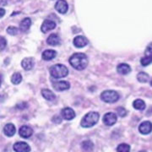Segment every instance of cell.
Masks as SVG:
<instances>
[{"instance_id":"44dd1931","label":"cell","mask_w":152,"mask_h":152,"mask_svg":"<svg viewBox=\"0 0 152 152\" xmlns=\"http://www.w3.org/2000/svg\"><path fill=\"white\" fill-rule=\"evenodd\" d=\"M81 147L86 152H92L94 145L91 140H85L81 143Z\"/></svg>"},{"instance_id":"d4e9b609","label":"cell","mask_w":152,"mask_h":152,"mask_svg":"<svg viewBox=\"0 0 152 152\" xmlns=\"http://www.w3.org/2000/svg\"><path fill=\"white\" fill-rule=\"evenodd\" d=\"M117 151L118 152H129L130 151V146L128 144H120L119 145L117 148Z\"/></svg>"},{"instance_id":"30bf717a","label":"cell","mask_w":152,"mask_h":152,"mask_svg":"<svg viewBox=\"0 0 152 152\" xmlns=\"http://www.w3.org/2000/svg\"><path fill=\"white\" fill-rule=\"evenodd\" d=\"M19 134H20V135L22 138L28 139V138H30L33 134V129L31 127H29V126L24 125V126L20 127V129L19 130Z\"/></svg>"},{"instance_id":"7a4b0ae2","label":"cell","mask_w":152,"mask_h":152,"mask_svg":"<svg viewBox=\"0 0 152 152\" xmlns=\"http://www.w3.org/2000/svg\"><path fill=\"white\" fill-rule=\"evenodd\" d=\"M99 113L96 112H91L85 115V117L82 118L80 124L83 128H91L94 125L97 124L99 120Z\"/></svg>"},{"instance_id":"4fadbf2b","label":"cell","mask_w":152,"mask_h":152,"mask_svg":"<svg viewBox=\"0 0 152 152\" xmlns=\"http://www.w3.org/2000/svg\"><path fill=\"white\" fill-rule=\"evenodd\" d=\"M139 130L143 134H148L151 133V123L150 121L143 122L139 127Z\"/></svg>"},{"instance_id":"e0dca14e","label":"cell","mask_w":152,"mask_h":152,"mask_svg":"<svg viewBox=\"0 0 152 152\" xmlns=\"http://www.w3.org/2000/svg\"><path fill=\"white\" fill-rule=\"evenodd\" d=\"M47 42H48V44H49L50 46H58V45H59V44L61 43V39H60V37L58 35H56V34H52V35H50L48 37V38Z\"/></svg>"},{"instance_id":"603a6c76","label":"cell","mask_w":152,"mask_h":152,"mask_svg":"<svg viewBox=\"0 0 152 152\" xmlns=\"http://www.w3.org/2000/svg\"><path fill=\"white\" fill-rule=\"evenodd\" d=\"M137 79H138L139 81L141 82V83H146V82L149 81V80H150V76L148 75L146 73L140 72V73L138 74Z\"/></svg>"},{"instance_id":"83f0119b","label":"cell","mask_w":152,"mask_h":152,"mask_svg":"<svg viewBox=\"0 0 152 152\" xmlns=\"http://www.w3.org/2000/svg\"><path fill=\"white\" fill-rule=\"evenodd\" d=\"M117 112H118V114L119 115L121 118H124V117H125L127 115V111L124 107H118V108L117 109Z\"/></svg>"},{"instance_id":"484cf974","label":"cell","mask_w":152,"mask_h":152,"mask_svg":"<svg viewBox=\"0 0 152 152\" xmlns=\"http://www.w3.org/2000/svg\"><path fill=\"white\" fill-rule=\"evenodd\" d=\"M140 64L143 66H148L149 64H151V57H144L140 59Z\"/></svg>"},{"instance_id":"5b68a950","label":"cell","mask_w":152,"mask_h":152,"mask_svg":"<svg viewBox=\"0 0 152 152\" xmlns=\"http://www.w3.org/2000/svg\"><path fill=\"white\" fill-rule=\"evenodd\" d=\"M117 114L113 113H107L103 116V123L104 124L107 126H112L117 123Z\"/></svg>"},{"instance_id":"8fae6325","label":"cell","mask_w":152,"mask_h":152,"mask_svg":"<svg viewBox=\"0 0 152 152\" xmlns=\"http://www.w3.org/2000/svg\"><path fill=\"white\" fill-rule=\"evenodd\" d=\"M88 42H88L87 38L83 36H78L74 39V45L78 48H82L86 47Z\"/></svg>"},{"instance_id":"ac0fdd59","label":"cell","mask_w":152,"mask_h":152,"mask_svg":"<svg viewBox=\"0 0 152 152\" xmlns=\"http://www.w3.org/2000/svg\"><path fill=\"white\" fill-rule=\"evenodd\" d=\"M31 26V20L30 18H26L20 23V30L22 32H26L30 29Z\"/></svg>"},{"instance_id":"f1b7e54d","label":"cell","mask_w":152,"mask_h":152,"mask_svg":"<svg viewBox=\"0 0 152 152\" xmlns=\"http://www.w3.org/2000/svg\"><path fill=\"white\" fill-rule=\"evenodd\" d=\"M6 45H7V42H6L5 38L0 37V51H3L5 48Z\"/></svg>"},{"instance_id":"ba28073f","label":"cell","mask_w":152,"mask_h":152,"mask_svg":"<svg viewBox=\"0 0 152 152\" xmlns=\"http://www.w3.org/2000/svg\"><path fill=\"white\" fill-rule=\"evenodd\" d=\"M55 9L60 14H65L69 10L68 3L65 0H58L55 4Z\"/></svg>"},{"instance_id":"7c38bea8","label":"cell","mask_w":152,"mask_h":152,"mask_svg":"<svg viewBox=\"0 0 152 152\" xmlns=\"http://www.w3.org/2000/svg\"><path fill=\"white\" fill-rule=\"evenodd\" d=\"M53 88L58 91H63L70 88V84L68 81H58L53 83Z\"/></svg>"},{"instance_id":"ffe728a7","label":"cell","mask_w":152,"mask_h":152,"mask_svg":"<svg viewBox=\"0 0 152 152\" xmlns=\"http://www.w3.org/2000/svg\"><path fill=\"white\" fill-rule=\"evenodd\" d=\"M42 96L46 100L50 101V102H53V101H54L55 99H56V96H55L54 93L52 91L48 90V89H43L42 91Z\"/></svg>"},{"instance_id":"4dcf8cb0","label":"cell","mask_w":152,"mask_h":152,"mask_svg":"<svg viewBox=\"0 0 152 152\" xmlns=\"http://www.w3.org/2000/svg\"><path fill=\"white\" fill-rule=\"evenodd\" d=\"M4 15H5V10L4 9L0 8V18H2Z\"/></svg>"},{"instance_id":"8992f818","label":"cell","mask_w":152,"mask_h":152,"mask_svg":"<svg viewBox=\"0 0 152 152\" xmlns=\"http://www.w3.org/2000/svg\"><path fill=\"white\" fill-rule=\"evenodd\" d=\"M14 151L15 152H30L31 147L26 142H17L14 145Z\"/></svg>"},{"instance_id":"2e32d148","label":"cell","mask_w":152,"mask_h":152,"mask_svg":"<svg viewBox=\"0 0 152 152\" xmlns=\"http://www.w3.org/2000/svg\"><path fill=\"white\" fill-rule=\"evenodd\" d=\"M15 132H16V129H15V126L13 124H8L4 128V133L5 134L6 136L12 137L15 135Z\"/></svg>"},{"instance_id":"4316f807","label":"cell","mask_w":152,"mask_h":152,"mask_svg":"<svg viewBox=\"0 0 152 152\" xmlns=\"http://www.w3.org/2000/svg\"><path fill=\"white\" fill-rule=\"evenodd\" d=\"M7 32L11 36H15L19 32V30H18V28L15 27V26H10L7 29Z\"/></svg>"},{"instance_id":"7402d4cb","label":"cell","mask_w":152,"mask_h":152,"mask_svg":"<svg viewBox=\"0 0 152 152\" xmlns=\"http://www.w3.org/2000/svg\"><path fill=\"white\" fill-rule=\"evenodd\" d=\"M133 107H134V109L142 111V110L145 108V103L141 99H137L133 102Z\"/></svg>"},{"instance_id":"52a82bcc","label":"cell","mask_w":152,"mask_h":152,"mask_svg":"<svg viewBox=\"0 0 152 152\" xmlns=\"http://www.w3.org/2000/svg\"><path fill=\"white\" fill-rule=\"evenodd\" d=\"M62 118L65 120H72L75 118L76 114L75 111L70 107H65L61 111Z\"/></svg>"},{"instance_id":"d6a6232c","label":"cell","mask_w":152,"mask_h":152,"mask_svg":"<svg viewBox=\"0 0 152 152\" xmlns=\"http://www.w3.org/2000/svg\"><path fill=\"white\" fill-rule=\"evenodd\" d=\"M140 152H146V151H140Z\"/></svg>"},{"instance_id":"6da1fadb","label":"cell","mask_w":152,"mask_h":152,"mask_svg":"<svg viewBox=\"0 0 152 152\" xmlns=\"http://www.w3.org/2000/svg\"><path fill=\"white\" fill-rule=\"evenodd\" d=\"M69 64L71 66L77 70H83L88 65V58L85 53H78L72 55L69 58Z\"/></svg>"},{"instance_id":"1f68e13d","label":"cell","mask_w":152,"mask_h":152,"mask_svg":"<svg viewBox=\"0 0 152 152\" xmlns=\"http://www.w3.org/2000/svg\"><path fill=\"white\" fill-rule=\"evenodd\" d=\"M1 84H2V77L0 75V86H1Z\"/></svg>"},{"instance_id":"d6986e66","label":"cell","mask_w":152,"mask_h":152,"mask_svg":"<svg viewBox=\"0 0 152 152\" xmlns=\"http://www.w3.org/2000/svg\"><path fill=\"white\" fill-rule=\"evenodd\" d=\"M117 71L120 75H128L131 72V67L127 64H120L117 67Z\"/></svg>"},{"instance_id":"9a60e30c","label":"cell","mask_w":152,"mask_h":152,"mask_svg":"<svg viewBox=\"0 0 152 152\" xmlns=\"http://www.w3.org/2000/svg\"><path fill=\"white\" fill-rule=\"evenodd\" d=\"M21 65L25 70H31L34 66V60L32 58H26L22 60Z\"/></svg>"},{"instance_id":"5bb4252c","label":"cell","mask_w":152,"mask_h":152,"mask_svg":"<svg viewBox=\"0 0 152 152\" xmlns=\"http://www.w3.org/2000/svg\"><path fill=\"white\" fill-rule=\"evenodd\" d=\"M57 55V53L54 50H52V49H48V50H45L43 53H42V59L45 61H50V60L53 59Z\"/></svg>"},{"instance_id":"9c48e42d","label":"cell","mask_w":152,"mask_h":152,"mask_svg":"<svg viewBox=\"0 0 152 152\" xmlns=\"http://www.w3.org/2000/svg\"><path fill=\"white\" fill-rule=\"evenodd\" d=\"M56 23L51 20H44V22L42 25V27H41V31L43 33H47L49 31H52L56 28Z\"/></svg>"},{"instance_id":"3957f363","label":"cell","mask_w":152,"mask_h":152,"mask_svg":"<svg viewBox=\"0 0 152 152\" xmlns=\"http://www.w3.org/2000/svg\"><path fill=\"white\" fill-rule=\"evenodd\" d=\"M50 75L53 78L59 79V78H64L66 77L69 74V70L67 67L63 64H55L50 68Z\"/></svg>"},{"instance_id":"277c9868","label":"cell","mask_w":152,"mask_h":152,"mask_svg":"<svg viewBox=\"0 0 152 152\" xmlns=\"http://www.w3.org/2000/svg\"><path fill=\"white\" fill-rule=\"evenodd\" d=\"M119 97V94L115 91H105L101 95V99L107 103H114Z\"/></svg>"},{"instance_id":"cb8c5ba5","label":"cell","mask_w":152,"mask_h":152,"mask_svg":"<svg viewBox=\"0 0 152 152\" xmlns=\"http://www.w3.org/2000/svg\"><path fill=\"white\" fill-rule=\"evenodd\" d=\"M22 81V75L20 73H15L11 77V82L14 85H19Z\"/></svg>"},{"instance_id":"f546056e","label":"cell","mask_w":152,"mask_h":152,"mask_svg":"<svg viewBox=\"0 0 152 152\" xmlns=\"http://www.w3.org/2000/svg\"><path fill=\"white\" fill-rule=\"evenodd\" d=\"M145 56H147V57H151V44L148 46L146 51H145Z\"/></svg>"}]
</instances>
